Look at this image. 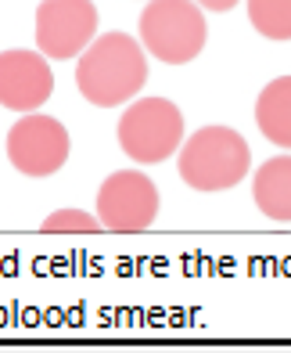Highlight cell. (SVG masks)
<instances>
[{"label":"cell","instance_id":"6da1fadb","mask_svg":"<svg viewBox=\"0 0 291 353\" xmlns=\"http://www.w3.org/2000/svg\"><path fill=\"white\" fill-rule=\"evenodd\" d=\"M144 83H148V54H144V43L126 33L97 37L79 54L76 87L97 108H119L133 101Z\"/></svg>","mask_w":291,"mask_h":353},{"label":"cell","instance_id":"7a4b0ae2","mask_svg":"<svg viewBox=\"0 0 291 353\" xmlns=\"http://www.w3.org/2000/svg\"><path fill=\"white\" fill-rule=\"evenodd\" d=\"M248 170V141L230 126H202L180 144V181L194 191H230Z\"/></svg>","mask_w":291,"mask_h":353},{"label":"cell","instance_id":"3957f363","mask_svg":"<svg viewBox=\"0 0 291 353\" xmlns=\"http://www.w3.org/2000/svg\"><path fill=\"white\" fill-rule=\"evenodd\" d=\"M208 40L205 14L194 0H148L140 11V43L166 65H187Z\"/></svg>","mask_w":291,"mask_h":353},{"label":"cell","instance_id":"277c9868","mask_svg":"<svg viewBox=\"0 0 291 353\" xmlns=\"http://www.w3.org/2000/svg\"><path fill=\"white\" fill-rule=\"evenodd\" d=\"M119 148L140 166H158L184 144V112L166 98H140L119 119Z\"/></svg>","mask_w":291,"mask_h":353},{"label":"cell","instance_id":"5b68a950","mask_svg":"<svg viewBox=\"0 0 291 353\" xmlns=\"http://www.w3.org/2000/svg\"><path fill=\"white\" fill-rule=\"evenodd\" d=\"M158 216V188L148 173L140 170H119L105 176L97 188V220L105 231L116 234H137L148 231Z\"/></svg>","mask_w":291,"mask_h":353},{"label":"cell","instance_id":"8992f818","mask_svg":"<svg viewBox=\"0 0 291 353\" xmlns=\"http://www.w3.org/2000/svg\"><path fill=\"white\" fill-rule=\"evenodd\" d=\"M8 159L25 176H51L69 159V130L54 116L25 112L8 130Z\"/></svg>","mask_w":291,"mask_h":353},{"label":"cell","instance_id":"52a82bcc","mask_svg":"<svg viewBox=\"0 0 291 353\" xmlns=\"http://www.w3.org/2000/svg\"><path fill=\"white\" fill-rule=\"evenodd\" d=\"M97 33L94 0H40L36 8V47L40 54L65 61L83 54Z\"/></svg>","mask_w":291,"mask_h":353},{"label":"cell","instance_id":"ba28073f","mask_svg":"<svg viewBox=\"0 0 291 353\" xmlns=\"http://www.w3.org/2000/svg\"><path fill=\"white\" fill-rule=\"evenodd\" d=\"M54 94V72L47 54L4 51L0 54V105L8 112H36Z\"/></svg>","mask_w":291,"mask_h":353},{"label":"cell","instance_id":"9c48e42d","mask_svg":"<svg viewBox=\"0 0 291 353\" xmlns=\"http://www.w3.org/2000/svg\"><path fill=\"white\" fill-rule=\"evenodd\" d=\"M252 199L263 216L277 223H291V155H273L255 170Z\"/></svg>","mask_w":291,"mask_h":353},{"label":"cell","instance_id":"30bf717a","mask_svg":"<svg viewBox=\"0 0 291 353\" xmlns=\"http://www.w3.org/2000/svg\"><path fill=\"white\" fill-rule=\"evenodd\" d=\"M255 126L270 144L291 152V76H277L255 101Z\"/></svg>","mask_w":291,"mask_h":353},{"label":"cell","instance_id":"8fae6325","mask_svg":"<svg viewBox=\"0 0 291 353\" xmlns=\"http://www.w3.org/2000/svg\"><path fill=\"white\" fill-rule=\"evenodd\" d=\"M248 19L259 37L291 40V0H248Z\"/></svg>","mask_w":291,"mask_h":353},{"label":"cell","instance_id":"7c38bea8","mask_svg":"<svg viewBox=\"0 0 291 353\" xmlns=\"http://www.w3.org/2000/svg\"><path fill=\"white\" fill-rule=\"evenodd\" d=\"M43 231L47 234H79V231H105L101 228V220L97 216H90V213H83V210H58V213H51L43 220Z\"/></svg>","mask_w":291,"mask_h":353},{"label":"cell","instance_id":"4fadbf2b","mask_svg":"<svg viewBox=\"0 0 291 353\" xmlns=\"http://www.w3.org/2000/svg\"><path fill=\"white\" fill-rule=\"evenodd\" d=\"M198 8H205V11H230L237 0H194Z\"/></svg>","mask_w":291,"mask_h":353}]
</instances>
